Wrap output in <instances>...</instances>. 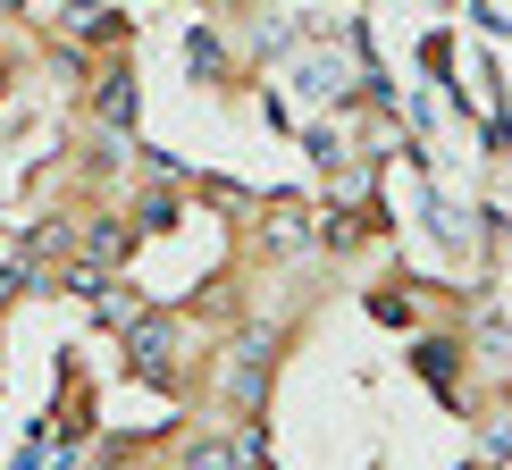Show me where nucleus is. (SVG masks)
I'll return each mask as SVG.
<instances>
[{"instance_id": "obj_1", "label": "nucleus", "mask_w": 512, "mask_h": 470, "mask_svg": "<svg viewBox=\"0 0 512 470\" xmlns=\"http://www.w3.org/2000/svg\"><path fill=\"white\" fill-rule=\"evenodd\" d=\"M93 118H101V126H135V76H126V68H101V84H93Z\"/></svg>"}, {"instance_id": "obj_2", "label": "nucleus", "mask_w": 512, "mask_h": 470, "mask_svg": "<svg viewBox=\"0 0 512 470\" xmlns=\"http://www.w3.org/2000/svg\"><path fill=\"white\" fill-rule=\"evenodd\" d=\"M244 454H261V429H244V437H202L194 454H185L177 470H236Z\"/></svg>"}, {"instance_id": "obj_3", "label": "nucleus", "mask_w": 512, "mask_h": 470, "mask_svg": "<svg viewBox=\"0 0 512 470\" xmlns=\"http://www.w3.org/2000/svg\"><path fill=\"white\" fill-rule=\"evenodd\" d=\"M68 34H76V42H93V51H110V42L126 34V17H118V9H101V0H84V9H68Z\"/></svg>"}, {"instance_id": "obj_4", "label": "nucleus", "mask_w": 512, "mask_h": 470, "mask_svg": "<svg viewBox=\"0 0 512 470\" xmlns=\"http://www.w3.org/2000/svg\"><path fill=\"white\" fill-rule=\"evenodd\" d=\"M126 361H135L143 378H160V361H168V319H135V336H126Z\"/></svg>"}, {"instance_id": "obj_5", "label": "nucleus", "mask_w": 512, "mask_h": 470, "mask_svg": "<svg viewBox=\"0 0 512 470\" xmlns=\"http://www.w3.org/2000/svg\"><path fill=\"white\" fill-rule=\"evenodd\" d=\"M126 252H135V235H126L118 219H101V227H93V261H110V269H118Z\"/></svg>"}, {"instance_id": "obj_6", "label": "nucleus", "mask_w": 512, "mask_h": 470, "mask_svg": "<svg viewBox=\"0 0 512 470\" xmlns=\"http://www.w3.org/2000/svg\"><path fill=\"white\" fill-rule=\"evenodd\" d=\"M420 370H429V387H454V345H420Z\"/></svg>"}, {"instance_id": "obj_7", "label": "nucleus", "mask_w": 512, "mask_h": 470, "mask_svg": "<svg viewBox=\"0 0 512 470\" xmlns=\"http://www.w3.org/2000/svg\"><path fill=\"white\" fill-rule=\"evenodd\" d=\"M236 470H261V454H244V462H236Z\"/></svg>"}]
</instances>
